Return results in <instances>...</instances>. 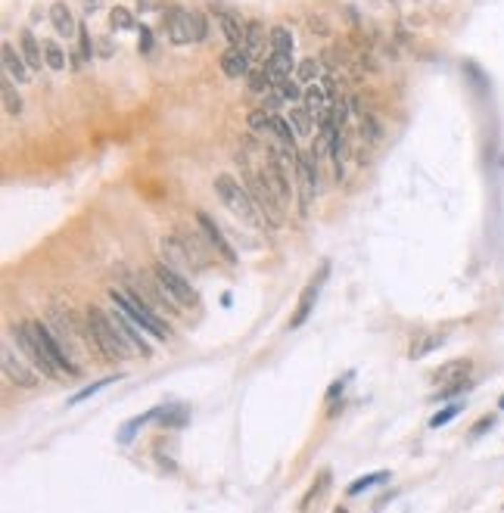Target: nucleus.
I'll return each mask as SVG.
<instances>
[{"label":"nucleus","instance_id":"f257e3e1","mask_svg":"<svg viewBox=\"0 0 504 513\" xmlns=\"http://www.w3.org/2000/svg\"><path fill=\"white\" fill-rule=\"evenodd\" d=\"M109 299H113L115 308H122V311L138 323L143 333H150V336H156L162 342L172 339V327L156 318V308L147 305V299L138 293V286L134 284H128V289H109Z\"/></svg>","mask_w":504,"mask_h":513},{"label":"nucleus","instance_id":"f03ea898","mask_svg":"<svg viewBox=\"0 0 504 513\" xmlns=\"http://www.w3.org/2000/svg\"><path fill=\"white\" fill-rule=\"evenodd\" d=\"M88 327L93 336V346L97 352L106 358V361H125L128 352H131V339L122 333V327L115 323V318L103 314L97 305L88 308Z\"/></svg>","mask_w":504,"mask_h":513},{"label":"nucleus","instance_id":"7ed1b4c3","mask_svg":"<svg viewBox=\"0 0 504 513\" xmlns=\"http://www.w3.org/2000/svg\"><path fill=\"white\" fill-rule=\"evenodd\" d=\"M215 193H218V200L225 202V209H230V215L250 221V224H264L259 205H255V200L250 196V190H246V187L237 184V177L218 175V177H215Z\"/></svg>","mask_w":504,"mask_h":513},{"label":"nucleus","instance_id":"20e7f679","mask_svg":"<svg viewBox=\"0 0 504 513\" xmlns=\"http://www.w3.org/2000/svg\"><path fill=\"white\" fill-rule=\"evenodd\" d=\"M13 336H16V342H19V348L25 352V358H29L31 364H35V370H41V376H59L63 370L50 361V355H47V348L41 346V339H38V333L31 330V323L29 321H22V323H16L13 327Z\"/></svg>","mask_w":504,"mask_h":513},{"label":"nucleus","instance_id":"39448f33","mask_svg":"<svg viewBox=\"0 0 504 513\" xmlns=\"http://www.w3.org/2000/svg\"><path fill=\"white\" fill-rule=\"evenodd\" d=\"M246 190H250V196L255 200V205H259L264 224H268V227H277V224H280V200L274 196V190L268 187V177H264V171L246 177Z\"/></svg>","mask_w":504,"mask_h":513},{"label":"nucleus","instance_id":"423d86ee","mask_svg":"<svg viewBox=\"0 0 504 513\" xmlns=\"http://www.w3.org/2000/svg\"><path fill=\"white\" fill-rule=\"evenodd\" d=\"M153 274H156L159 286L165 289L178 305H196V289L190 286V280H187L181 271H175L172 264H165V261H156L153 264Z\"/></svg>","mask_w":504,"mask_h":513},{"label":"nucleus","instance_id":"0eeeda50","mask_svg":"<svg viewBox=\"0 0 504 513\" xmlns=\"http://www.w3.org/2000/svg\"><path fill=\"white\" fill-rule=\"evenodd\" d=\"M29 323H31V330L38 333L41 346L47 348L50 361H53V364H56L63 373H69V376H75V373H78V364H75L72 358H69V348H66L63 342H59V336H53V330H50L47 323H41V321H29Z\"/></svg>","mask_w":504,"mask_h":513},{"label":"nucleus","instance_id":"6e6552de","mask_svg":"<svg viewBox=\"0 0 504 513\" xmlns=\"http://www.w3.org/2000/svg\"><path fill=\"white\" fill-rule=\"evenodd\" d=\"M196 227L202 230V237H206V243L212 246V249H215L221 259L225 261H230L234 264L237 261V252H234V246L227 243V237L221 234V227H218V221L212 218V215H206V212H196Z\"/></svg>","mask_w":504,"mask_h":513},{"label":"nucleus","instance_id":"1a4fd4ad","mask_svg":"<svg viewBox=\"0 0 504 513\" xmlns=\"http://www.w3.org/2000/svg\"><path fill=\"white\" fill-rule=\"evenodd\" d=\"M159 249H162V261L172 264V268H175V271H181V274H184L187 268H190V271L202 268V264H196V261H193L196 255L187 249V243H184V239H178V237H165V239L159 243Z\"/></svg>","mask_w":504,"mask_h":513},{"label":"nucleus","instance_id":"9d476101","mask_svg":"<svg viewBox=\"0 0 504 513\" xmlns=\"http://www.w3.org/2000/svg\"><path fill=\"white\" fill-rule=\"evenodd\" d=\"M296 177H299V187H302V209H305L314 200V193H318V156L314 152H299Z\"/></svg>","mask_w":504,"mask_h":513},{"label":"nucleus","instance_id":"9b49d317","mask_svg":"<svg viewBox=\"0 0 504 513\" xmlns=\"http://www.w3.org/2000/svg\"><path fill=\"white\" fill-rule=\"evenodd\" d=\"M0 364H4V376L13 383V386H22V389H35L38 386V376L13 355L10 346H4V352H0Z\"/></svg>","mask_w":504,"mask_h":513},{"label":"nucleus","instance_id":"f8f14e48","mask_svg":"<svg viewBox=\"0 0 504 513\" xmlns=\"http://www.w3.org/2000/svg\"><path fill=\"white\" fill-rule=\"evenodd\" d=\"M218 66H221V72H225L230 81H240V78H250V72H252V56L246 53L243 47H227L225 53H221Z\"/></svg>","mask_w":504,"mask_h":513},{"label":"nucleus","instance_id":"ddd939ff","mask_svg":"<svg viewBox=\"0 0 504 513\" xmlns=\"http://www.w3.org/2000/svg\"><path fill=\"white\" fill-rule=\"evenodd\" d=\"M165 31L172 44H190L193 34H190V16L181 6H168L165 10Z\"/></svg>","mask_w":504,"mask_h":513},{"label":"nucleus","instance_id":"4468645a","mask_svg":"<svg viewBox=\"0 0 504 513\" xmlns=\"http://www.w3.org/2000/svg\"><path fill=\"white\" fill-rule=\"evenodd\" d=\"M327 271H330V268H327V264H324L318 277H314L312 284L302 289V299H299V308H296L293 321H289V327H293V330H296V327H302V323L309 321V314H312V308H314V299H318V293H321V284H324V277H327Z\"/></svg>","mask_w":504,"mask_h":513},{"label":"nucleus","instance_id":"2eb2a0df","mask_svg":"<svg viewBox=\"0 0 504 513\" xmlns=\"http://www.w3.org/2000/svg\"><path fill=\"white\" fill-rule=\"evenodd\" d=\"M212 13H215V19H218V25H221V34L227 38V44H230V47H243L246 22L240 19V16L230 13V10H215V6H212Z\"/></svg>","mask_w":504,"mask_h":513},{"label":"nucleus","instance_id":"dca6fc26","mask_svg":"<svg viewBox=\"0 0 504 513\" xmlns=\"http://www.w3.org/2000/svg\"><path fill=\"white\" fill-rule=\"evenodd\" d=\"M4 72H6V78H13L16 84H29L31 78V68L29 63H25V56L22 53H16V47L13 44H4Z\"/></svg>","mask_w":504,"mask_h":513},{"label":"nucleus","instance_id":"f3484780","mask_svg":"<svg viewBox=\"0 0 504 513\" xmlns=\"http://www.w3.org/2000/svg\"><path fill=\"white\" fill-rule=\"evenodd\" d=\"M113 318H115L118 327H122L125 336L131 339V346H134V348H140V355H143V358H150V355H153V348H150V342L143 339V330L138 327V323H134L131 318H128V314L122 311V308H115V311H113Z\"/></svg>","mask_w":504,"mask_h":513},{"label":"nucleus","instance_id":"a211bd4d","mask_svg":"<svg viewBox=\"0 0 504 513\" xmlns=\"http://www.w3.org/2000/svg\"><path fill=\"white\" fill-rule=\"evenodd\" d=\"M19 53L25 56V63H29V68L31 72H41V68H44L47 63L41 56H44V47L38 44V38L31 31H22L19 34Z\"/></svg>","mask_w":504,"mask_h":513},{"label":"nucleus","instance_id":"6ab92c4d","mask_svg":"<svg viewBox=\"0 0 504 513\" xmlns=\"http://www.w3.org/2000/svg\"><path fill=\"white\" fill-rule=\"evenodd\" d=\"M470 367H473V364H470L467 358L448 361V364H442L439 370L433 373V383H442V386H446V383H448V386H451V383H464V380H467V373H470Z\"/></svg>","mask_w":504,"mask_h":513},{"label":"nucleus","instance_id":"aec40b11","mask_svg":"<svg viewBox=\"0 0 504 513\" xmlns=\"http://www.w3.org/2000/svg\"><path fill=\"white\" fill-rule=\"evenodd\" d=\"M50 22H53L56 34H63V38H75V34H78V25H75V16L69 10V4H53L50 6Z\"/></svg>","mask_w":504,"mask_h":513},{"label":"nucleus","instance_id":"412c9836","mask_svg":"<svg viewBox=\"0 0 504 513\" xmlns=\"http://www.w3.org/2000/svg\"><path fill=\"white\" fill-rule=\"evenodd\" d=\"M264 72L271 75V81H274V88L280 81H287L289 75H293V56H287V53H268V59H264Z\"/></svg>","mask_w":504,"mask_h":513},{"label":"nucleus","instance_id":"4be33fe9","mask_svg":"<svg viewBox=\"0 0 504 513\" xmlns=\"http://www.w3.org/2000/svg\"><path fill=\"white\" fill-rule=\"evenodd\" d=\"M268 53H287L293 56V31L287 25H274L268 31Z\"/></svg>","mask_w":504,"mask_h":513},{"label":"nucleus","instance_id":"5701e85b","mask_svg":"<svg viewBox=\"0 0 504 513\" xmlns=\"http://www.w3.org/2000/svg\"><path fill=\"white\" fill-rule=\"evenodd\" d=\"M302 106L309 109V113L318 118L321 113H327V109L333 106V103L327 100V93H324V88H321V81L318 84H312V88H305V97H302Z\"/></svg>","mask_w":504,"mask_h":513},{"label":"nucleus","instance_id":"b1692460","mask_svg":"<svg viewBox=\"0 0 504 513\" xmlns=\"http://www.w3.org/2000/svg\"><path fill=\"white\" fill-rule=\"evenodd\" d=\"M321 78H324V66H321V59L309 56V59H302V63H299V68H296V81H299V84L312 88V84H318Z\"/></svg>","mask_w":504,"mask_h":513},{"label":"nucleus","instance_id":"393cba45","mask_svg":"<svg viewBox=\"0 0 504 513\" xmlns=\"http://www.w3.org/2000/svg\"><path fill=\"white\" fill-rule=\"evenodd\" d=\"M268 34H264V25L262 22H246V38H243V50L250 56H259Z\"/></svg>","mask_w":504,"mask_h":513},{"label":"nucleus","instance_id":"a878e982","mask_svg":"<svg viewBox=\"0 0 504 513\" xmlns=\"http://www.w3.org/2000/svg\"><path fill=\"white\" fill-rule=\"evenodd\" d=\"M442 342H446L442 333H421V336L411 342V352H408V355H411V358H426L430 352H436Z\"/></svg>","mask_w":504,"mask_h":513},{"label":"nucleus","instance_id":"bb28decb","mask_svg":"<svg viewBox=\"0 0 504 513\" xmlns=\"http://www.w3.org/2000/svg\"><path fill=\"white\" fill-rule=\"evenodd\" d=\"M264 134H274L280 143H287V147H296V131H293V125H289V118L271 115V122H268V131H264Z\"/></svg>","mask_w":504,"mask_h":513},{"label":"nucleus","instance_id":"cd10ccee","mask_svg":"<svg viewBox=\"0 0 504 513\" xmlns=\"http://www.w3.org/2000/svg\"><path fill=\"white\" fill-rule=\"evenodd\" d=\"M0 97H4V109L10 115H22V97H19V90H16V81L13 78H4V84H0Z\"/></svg>","mask_w":504,"mask_h":513},{"label":"nucleus","instance_id":"c85d7f7f","mask_svg":"<svg viewBox=\"0 0 504 513\" xmlns=\"http://www.w3.org/2000/svg\"><path fill=\"white\" fill-rule=\"evenodd\" d=\"M312 113L305 106H293L289 109V125H293V131H296V137H309L312 134Z\"/></svg>","mask_w":504,"mask_h":513},{"label":"nucleus","instance_id":"c756f323","mask_svg":"<svg viewBox=\"0 0 504 513\" xmlns=\"http://www.w3.org/2000/svg\"><path fill=\"white\" fill-rule=\"evenodd\" d=\"M389 479V470H377V473H367V476H361V479H355L352 485H349V494H361V492H367V489H374V485H380V482H386Z\"/></svg>","mask_w":504,"mask_h":513},{"label":"nucleus","instance_id":"7c9ffc66","mask_svg":"<svg viewBox=\"0 0 504 513\" xmlns=\"http://www.w3.org/2000/svg\"><path fill=\"white\" fill-rule=\"evenodd\" d=\"M187 16H190V34H193V44H202V41L209 38V22H206V16H202L200 10H187Z\"/></svg>","mask_w":504,"mask_h":513},{"label":"nucleus","instance_id":"2f4dec72","mask_svg":"<svg viewBox=\"0 0 504 513\" xmlns=\"http://www.w3.org/2000/svg\"><path fill=\"white\" fill-rule=\"evenodd\" d=\"M109 25H113L115 31H131L138 22H134V13L128 10V6H115V10L109 13Z\"/></svg>","mask_w":504,"mask_h":513},{"label":"nucleus","instance_id":"473e14b6","mask_svg":"<svg viewBox=\"0 0 504 513\" xmlns=\"http://www.w3.org/2000/svg\"><path fill=\"white\" fill-rule=\"evenodd\" d=\"M44 63H47V68H53V72L66 68V53L56 41H44Z\"/></svg>","mask_w":504,"mask_h":513},{"label":"nucleus","instance_id":"72a5a7b5","mask_svg":"<svg viewBox=\"0 0 504 513\" xmlns=\"http://www.w3.org/2000/svg\"><path fill=\"white\" fill-rule=\"evenodd\" d=\"M250 90L252 93H271V90H274V81H271V75L264 72V66H259L255 72H250Z\"/></svg>","mask_w":504,"mask_h":513},{"label":"nucleus","instance_id":"f704fd0d","mask_svg":"<svg viewBox=\"0 0 504 513\" xmlns=\"http://www.w3.org/2000/svg\"><path fill=\"white\" fill-rule=\"evenodd\" d=\"M461 410H464V401H451L448 408H442L439 414H433V417H430V426H433V430H439V426H446V423L455 420Z\"/></svg>","mask_w":504,"mask_h":513},{"label":"nucleus","instance_id":"c9c22d12","mask_svg":"<svg viewBox=\"0 0 504 513\" xmlns=\"http://www.w3.org/2000/svg\"><path fill=\"white\" fill-rule=\"evenodd\" d=\"M280 97H284V103H296V100H302L305 97V88L299 84L296 78H287V81H280L277 88H274Z\"/></svg>","mask_w":504,"mask_h":513},{"label":"nucleus","instance_id":"e433bc0d","mask_svg":"<svg viewBox=\"0 0 504 513\" xmlns=\"http://www.w3.org/2000/svg\"><path fill=\"white\" fill-rule=\"evenodd\" d=\"M246 122H250L252 131H262V134H264V131H268V122H271V113H264V109L259 106V109H252Z\"/></svg>","mask_w":504,"mask_h":513},{"label":"nucleus","instance_id":"4c0bfd02","mask_svg":"<svg viewBox=\"0 0 504 513\" xmlns=\"http://www.w3.org/2000/svg\"><path fill=\"white\" fill-rule=\"evenodd\" d=\"M109 383H115L113 376H106V380H100V383H93V386H88V389H81V392H75V395L69 398V405H78V401H84V398H91L93 392H100L103 386H109Z\"/></svg>","mask_w":504,"mask_h":513},{"label":"nucleus","instance_id":"58836bf2","mask_svg":"<svg viewBox=\"0 0 504 513\" xmlns=\"http://www.w3.org/2000/svg\"><path fill=\"white\" fill-rule=\"evenodd\" d=\"M327 479H330V473H327V470H324V473H321V479H318V485H312V489L305 492V498H302V510L312 504V498H318V494L324 492V485H327Z\"/></svg>","mask_w":504,"mask_h":513},{"label":"nucleus","instance_id":"ea45409f","mask_svg":"<svg viewBox=\"0 0 504 513\" xmlns=\"http://www.w3.org/2000/svg\"><path fill=\"white\" fill-rule=\"evenodd\" d=\"M361 137H367L371 143H374V140H380V125L374 122L371 115H364V118H361Z\"/></svg>","mask_w":504,"mask_h":513},{"label":"nucleus","instance_id":"a19ab883","mask_svg":"<svg viewBox=\"0 0 504 513\" xmlns=\"http://www.w3.org/2000/svg\"><path fill=\"white\" fill-rule=\"evenodd\" d=\"M78 38H81V56H84V59H91L93 47H91V38H88V31H84V28H78Z\"/></svg>","mask_w":504,"mask_h":513},{"label":"nucleus","instance_id":"79ce46f5","mask_svg":"<svg viewBox=\"0 0 504 513\" xmlns=\"http://www.w3.org/2000/svg\"><path fill=\"white\" fill-rule=\"evenodd\" d=\"M492 423H495V420H492V417H483V420H480V423H476V426H473V430H470V435H473V439H476V435H483V432H485V430H489V426H492Z\"/></svg>","mask_w":504,"mask_h":513},{"label":"nucleus","instance_id":"37998d69","mask_svg":"<svg viewBox=\"0 0 504 513\" xmlns=\"http://www.w3.org/2000/svg\"><path fill=\"white\" fill-rule=\"evenodd\" d=\"M343 386H346V383H343V380H336V383H333V386H330V392H327V398H336V395H339V392H343Z\"/></svg>","mask_w":504,"mask_h":513},{"label":"nucleus","instance_id":"c03bdc74","mask_svg":"<svg viewBox=\"0 0 504 513\" xmlns=\"http://www.w3.org/2000/svg\"><path fill=\"white\" fill-rule=\"evenodd\" d=\"M97 4H100V0H84V13L93 16V13H97Z\"/></svg>","mask_w":504,"mask_h":513},{"label":"nucleus","instance_id":"a18cd8bd","mask_svg":"<svg viewBox=\"0 0 504 513\" xmlns=\"http://www.w3.org/2000/svg\"><path fill=\"white\" fill-rule=\"evenodd\" d=\"M140 47L150 50V31H147V28H140Z\"/></svg>","mask_w":504,"mask_h":513},{"label":"nucleus","instance_id":"49530a36","mask_svg":"<svg viewBox=\"0 0 504 513\" xmlns=\"http://www.w3.org/2000/svg\"><path fill=\"white\" fill-rule=\"evenodd\" d=\"M498 408H501V410H504V395H501V398H498Z\"/></svg>","mask_w":504,"mask_h":513}]
</instances>
